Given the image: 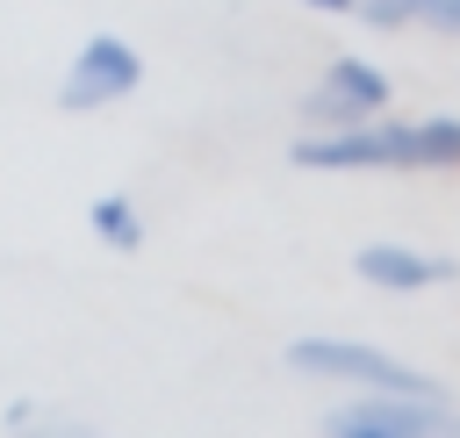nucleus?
<instances>
[{"mask_svg": "<svg viewBox=\"0 0 460 438\" xmlns=\"http://www.w3.org/2000/svg\"><path fill=\"white\" fill-rule=\"evenodd\" d=\"M288 373H302V381H338V388H352V395H431L438 381L424 373V366H410V359H395V352H381V345H367V337H288Z\"/></svg>", "mask_w": 460, "mask_h": 438, "instance_id": "obj_2", "label": "nucleus"}, {"mask_svg": "<svg viewBox=\"0 0 460 438\" xmlns=\"http://www.w3.org/2000/svg\"><path fill=\"white\" fill-rule=\"evenodd\" d=\"M302 172H460V115H367L352 129H302L288 144Z\"/></svg>", "mask_w": 460, "mask_h": 438, "instance_id": "obj_1", "label": "nucleus"}, {"mask_svg": "<svg viewBox=\"0 0 460 438\" xmlns=\"http://www.w3.org/2000/svg\"><path fill=\"white\" fill-rule=\"evenodd\" d=\"M388 72L374 65V57H331L323 72H316V86L295 101V115H302V129H352V122H367V115H388Z\"/></svg>", "mask_w": 460, "mask_h": 438, "instance_id": "obj_4", "label": "nucleus"}, {"mask_svg": "<svg viewBox=\"0 0 460 438\" xmlns=\"http://www.w3.org/2000/svg\"><path fill=\"white\" fill-rule=\"evenodd\" d=\"M137 86H144V50H137L129 36H115V29H93V36L72 50L65 79H58V108H65V115H101V108L129 101Z\"/></svg>", "mask_w": 460, "mask_h": 438, "instance_id": "obj_3", "label": "nucleus"}, {"mask_svg": "<svg viewBox=\"0 0 460 438\" xmlns=\"http://www.w3.org/2000/svg\"><path fill=\"white\" fill-rule=\"evenodd\" d=\"M86 230H93L108 251H144V208H137L129 194H101V201L86 208Z\"/></svg>", "mask_w": 460, "mask_h": 438, "instance_id": "obj_7", "label": "nucleus"}, {"mask_svg": "<svg viewBox=\"0 0 460 438\" xmlns=\"http://www.w3.org/2000/svg\"><path fill=\"white\" fill-rule=\"evenodd\" d=\"M302 7H316V14H352L359 0H302Z\"/></svg>", "mask_w": 460, "mask_h": 438, "instance_id": "obj_9", "label": "nucleus"}, {"mask_svg": "<svg viewBox=\"0 0 460 438\" xmlns=\"http://www.w3.org/2000/svg\"><path fill=\"white\" fill-rule=\"evenodd\" d=\"M417 29H438V36H460V0H424Z\"/></svg>", "mask_w": 460, "mask_h": 438, "instance_id": "obj_8", "label": "nucleus"}, {"mask_svg": "<svg viewBox=\"0 0 460 438\" xmlns=\"http://www.w3.org/2000/svg\"><path fill=\"white\" fill-rule=\"evenodd\" d=\"M0 431H7V438H108L101 424L65 416V409H50V402H7V409H0Z\"/></svg>", "mask_w": 460, "mask_h": 438, "instance_id": "obj_6", "label": "nucleus"}, {"mask_svg": "<svg viewBox=\"0 0 460 438\" xmlns=\"http://www.w3.org/2000/svg\"><path fill=\"white\" fill-rule=\"evenodd\" d=\"M352 273H359L367 287H381V294H424V287H446V280H460V258L374 237V244H359V251H352Z\"/></svg>", "mask_w": 460, "mask_h": 438, "instance_id": "obj_5", "label": "nucleus"}]
</instances>
